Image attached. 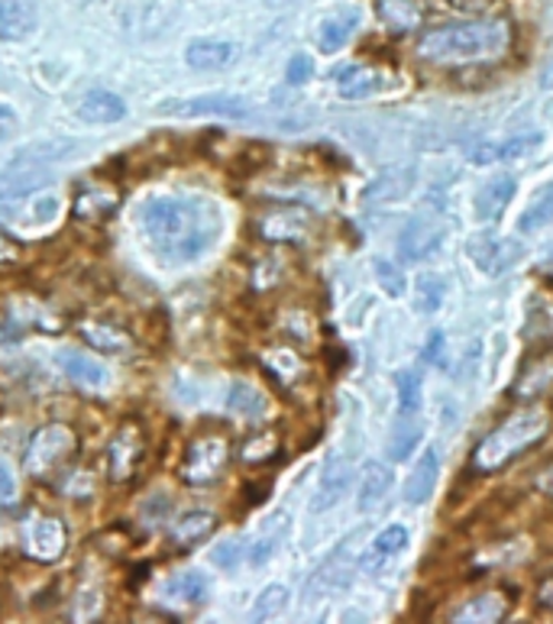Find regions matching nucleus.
<instances>
[{
  "instance_id": "nucleus-1",
  "label": "nucleus",
  "mask_w": 553,
  "mask_h": 624,
  "mask_svg": "<svg viewBox=\"0 0 553 624\" xmlns=\"http://www.w3.org/2000/svg\"><path fill=\"white\" fill-rule=\"evenodd\" d=\"M140 233L147 246L169 265L204 256L221 236V208L208 198L159 194L140 208Z\"/></svg>"
},
{
  "instance_id": "nucleus-2",
  "label": "nucleus",
  "mask_w": 553,
  "mask_h": 624,
  "mask_svg": "<svg viewBox=\"0 0 553 624\" xmlns=\"http://www.w3.org/2000/svg\"><path fill=\"white\" fill-rule=\"evenodd\" d=\"M512 46V27L505 20H466L428 30L418 39V56L434 66H466L499 59Z\"/></svg>"
},
{
  "instance_id": "nucleus-3",
  "label": "nucleus",
  "mask_w": 553,
  "mask_h": 624,
  "mask_svg": "<svg viewBox=\"0 0 553 624\" xmlns=\"http://www.w3.org/2000/svg\"><path fill=\"white\" fill-rule=\"evenodd\" d=\"M547 427H551V417L544 411H517L509 421H502L492 434H485V441L473 453V466L480 473L505 470L515 456L541 441Z\"/></svg>"
},
{
  "instance_id": "nucleus-4",
  "label": "nucleus",
  "mask_w": 553,
  "mask_h": 624,
  "mask_svg": "<svg viewBox=\"0 0 553 624\" xmlns=\"http://www.w3.org/2000/svg\"><path fill=\"white\" fill-rule=\"evenodd\" d=\"M74 450V431L69 424H46L30 437L23 450V470L30 476H46L52 473L69 453Z\"/></svg>"
},
{
  "instance_id": "nucleus-5",
  "label": "nucleus",
  "mask_w": 553,
  "mask_h": 624,
  "mask_svg": "<svg viewBox=\"0 0 553 624\" xmlns=\"http://www.w3.org/2000/svg\"><path fill=\"white\" fill-rule=\"evenodd\" d=\"M162 117H223V120H243L250 117V101L240 94H198V98H182V101H165L159 104Z\"/></svg>"
},
{
  "instance_id": "nucleus-6",
  "label": "nucleus",
  "mask_w": 553,
  "mask_h": 624,
  "mask_svg": "<svg viewBox=\"0 0 553 624\" xmlns=\"http://www.w3.org/2000/svg\"><path fill=\"white\" fill-rule=\"evenodd\" d=\"M470 259L485 275H502V272L515 269L517 262L524 259V246L512 236H499L492 230H480L470 240Z\"/></svg>"
},
{
  "instance_id": "nucleus-7",
  "label": "nucleus",
  "mask_w": 553,
  "mask_h": 624,
  "mask_svg": "<svg viewBox=\"0 0 553 624\" xmlns=\"http://www.w3.org/2000/svg\"><path fill=\"white\" fill-rule=\"evenodd\" d=\"M227 460H230V446L223 437H201L184 453L182 479L188 485H211L227 470Z\"/></svg>"
},
{
  "instance_id": "nucleus-8",
  "label": "nucleus",
  "mask_w": 553,
  "mask_h": 624,
  "mask_svg": "<svg viewBox=\"0 0 553 624\" xmlns=\"http://www.w3.org/2000/svg\"><path fill=\"white\" fill-rule=\"evenodd\" d=\"M446 240V223L434 214H418L405 223L399 236V259L402 262H421L431 259Z\"/></svg>"
},
{
  "instance_id": "nucleus-9",
  "label": "nucleus",
  "mask_w": 553,
  "mask_h": 624,
  "mask_svg": "<svg viewBox=\"0 0 553 624\" xmlns=\"http://www.w3.org/2000/svg\"><path fill=\"white\" fill-rule=\"evenodd\" d=\"M353 541H343L336 551L314 570V576L308 580L304 586V602H318V598H328L336 588H343L350 583V570H353Z\"/></svg>"
},
{
  "instance_id": "nucleus-10",
  "label": "nucleus",
  "mask_w": 553,
  "mask_h": 624,
  "mask_svg": "<svg viewBox=\"0 0 553 624\" xmlns=\"http://www.w3.org/2000/svg\"><path fill=\"white\" fill-rule=\"evenodd\" d=\"M350 479H353V466H350V456L343 453H331L321 466V479H318V492L311 499V512H331L333 505L346 495L350 489Z\"/></svg>"
},
{
  "instance_id": "nucleus-11",
  "label": "nucleus",
  "mask_w": 553,
  "mask_h": 624,
  "mask_svg": "<svg viewBox=\"0 0 553 624\" xmlns=\"http://www.w3.org/2000/svg\"><path fill=\"white\" fill-rule=\"evenodd\" d=\"M143 456V431L137 421L123 424L113 434L111 446H108V463H111V479L113 482H127L137 473V463Z\"/></svg>"
},
{
  "instance_id": "nucleus-12",
  "label": "nucleus",
  "mask_w": 553,
  "mask_h": 624,
  "mask_svg": "<svg viewBox=\"0 0 553 624\" xmlns=\"http://www.w3.org/2000/svg\"><path fill=\"white\" fill-rule=\"evenodd\" d=\"M69 544V531L59 517H37L27 527V553L39 563H56Z\"/></svg>"
},
{
  "instance_id": "nucleus-13",
  "label": "nucleus",
  "mask_w": 553,
  "mask_h": 624,
  "mask_svg": "<svg viewBox=\"0 0 553 624\" xmlns=\"http://www.w3.org/2000/svg\"><path fill=\"white\" fill-rule=\"evenodd\" d=\"M56 363L62 366V372L72 379L74 385H81V389H88V392L104 389L108 379H111V372H108V366H104L98 356H91V353H84V350H74V346L59 350V353H56Z\"/></svg>"
},
{
  "instance_id": "nucleus-14",
  "label": "nucleus",
  "mask_w": 553,
  "mask_h": 624,
  "mask_svg": "<svg viewBox=\"0 0 553 624\" xmlns=\"http://www.w3.org/2000/svg\"><path fill=\"white\" fill-rule=\"evenodd\" d=\"M237 56L240 49L230 39H191L184 46V62L198 72H221L237 62Z\"/></svg>"
},
{
  "instance_id": "nucleus-15",
  "label": "nucleus",
  "mask_w": 553,
  "mask_h": 624,
  "mask_svg": "<svg viewBox=\"0 0 553 624\" xmlns=\"http://www.w3.org/2000/svg\"><path fill=\"white\" fill-rule=\"evenodd\" d=\"M74 113H78V120H84L91 127H111V123H120L130 113V108H127V101L120 94L98 88V91H88L74 104Z\"/></svg>"
},
{
  "instance_id": "nucleus-16",
  "label": "nucleus",
  "mask_w": 553,
  "mask_h": 624,
  "mask_svg": "<svg viewBox=\"0 0 553 624\" xmlns=\"http://www.w3.org/2000/svg\"><path fill=\"white\" fill-rule=\"evenodd\" d=\"M159 598L172 608H194L208 598V580L204 573L198 570H184V573H175L169 576L162 586H159Z\"/></svg>"
},
{
  "instance_id": "nucleus-17",
  "label": "nucleus",
  "mask_w": 553,
  "mask_h": 624,
  "mask_svg": "<svg viewBox=\"0 0 553 624\" xmlns=\"http://www.w3.org/2000/svg\"><path fill=\"white\" fill-rule=\"evenodd\" d=\"M544 143L541 133H517V137H505V140H495V143H482L473 149L470 162L473 165H495V162H505V159H521L527 152Z\"/></svg>"
},
{
  "instance_id": "nucleus-18",
  "label": "nucleus",
  "mask_w": 553,
  "mask_h": 624,
  "mask_svg": "<svg viewBox=\"0 0 553 624\" xmlns=\"http://www.w3.org/2000/svg\"><path fill=\"white\" fill-rule=\"evenodd\" d=\"M515 191L517 182L512 175L489 179V182L476 191V198H473V214H476V221H495V218H502L505 208L512 204Z\"/></svg>"
},
{
  "instance_id": "nucleus-19",
  "label": "nucleus",
  "mask_w": 553,
  "mask_h": 624,
  "mask_svg": "<svg viewBox=\"0 0 553 624\" xmlns=\"http://www.w3.org/2000/svg\"><path fill=\"white\" fill-rule=\"evenodd\" d=\"M39 27L37 7L30 0H0V39L20 42L33 37Z\"/></svg>"
},
{
  "instance_id": "nucleus-20",
  "label": "nucleus",
  "mask_w": 553,
  "mask_h": 624,
  "mask_svg": "<svg viewBox=\"0 0 553 624\" xmlns=\"http://www.w3.org/2000/svg\"><path fill=\"white\" fill-rule=\"evenodd\" d=\"M438 476H441V456L434 446L424 450V456L418 460V466L411 470V476L405 482V502L408 505H424L434 489H438Z\"/></svg>"
},
{
  "instance_id": "nucleus-21",
  "label": "nucleus",
  "mask_w": 553,
  "mask_h": 624,
  "mask_svg": "<svg viewBox=\"0 0 553 624\" xmlns=\"http://www.w3.org/2000/svg\"><path fill=\"white\" fill-rule=\"evenodd\" d=\"M52 182V175L46 169H27V165H10L7 172H0V201H13V198H30L39 188Z\"/></svg>"
},
{
  "instance_id": "nucleus-22",
  "label": "nucleus",
  "mask_w": 553,
  "mask_h": 624,
  "mask_svg": "<svg viewBox=\"0 0 553 624\" xmlns=\"http://www.w3.org/2000/svg\"><path fill=\"white\" fill-rule=\"evenodd\" d=\"M356 27H360V10H356V7L340 10V13L328 17V20H321V27H318V46H321V52H336V49H343V46L353 39Z\"/></svg>"
},
{
  "instance_id": "nucleus-23",
  "label": "nucleus",
  "mask_w": 553,
  "mask_h": 624,
  "mask_svg": "<svg viewBox=\"0 0 553 624\" xmlns=\"http://www.w3.org/2000/svg\"><path fill=\"white\" fill-rule=\"evenodd\" d=\"M336 81H340V94L350 98V101H363V98H372L385 88V74L375 72V69H363V66L340 69Z\"/></svg>"
},
{
  "instance_id": "nucleus-24",
  "label": "nucleus",
  "mask_w": 553,
  "mask_h": 624,
  "mask_svg": "<svg viewBox=\"0 0 553 624\" xmlns=\"http://www.w3.org/2000/svg\"><path fill=\"white\" fill-rule=\"evenodd\" d=\"M375 10H379V20H382L392 33H411V30H418L421 20H424L421 7H418L414 0H379Z\"/></svg>"
},
{
  "instance_id": "nucleus-25",
  "label": "nucleus",
  "mask_w": 553,
  "mask_h": 624,
  "mask_svg": "<svg viewBox=\"0 0 553 624\" xmlns=\"http://www.w3.org/2000/svg\"><path fill=\"white\" fill-rule=\"evenodd\" d=\"M214 524H218V517L211 512H204V509L184 512L179 514L175 524H172V541H175L179 547H191V544L204 541V537L214 531Z\"/></svg>"
},
{
  "instance_id": "nucleus-26",
  "label": "nucleus",
  "mask_w": 553,
  "mask_h": 624,
  "mask_svg": "<svg viewBox=\"0 0 553 624\" xmlns=\"http://www.w3.org/2000/svg\"><path fill=\"white\" fill-rule=\"evenodd\" d=\"M81 149V143L74 140H39V143H30L27 149L17 152L13 165H27V169H37L39 162H59V159H69Z\"/></svg>"
},
{
  "instance_id": "nucleus-27",
  "label": "nucleus",
  "mask_w": 553,
  "mask_h": 624,
  "mask_svg": "<svg viewBox=\"0 0 553 624\" xmlns=\"http://www.w3.org/2000/svg\"><path fill=\"white\" fill-rule=\"evenodd\" d=\"M408 547V527L405 524H389L385 531H379L375 534V541H372V551L366 553V560H363V570H379V563L382 560H392V556H399V553Z\"/></svg>"
},
{
  "instance_id": "nucleus-28",
  "label": "nucleus",
  "mask_w": 553,
  "mask_h": 624,
  "mask_svg": "<svg viewBox=\"0 0 553 624\" xmlns=\"http://www.w3.org/2000/svg\"><path fill=\"white\" fill-rule=\"evenodd\" d=\"M509 612V602L499 595V592H485V595H476L470 598L466 605H460L453 612V622L466 624V622H499L502 615Z\"/></svg>"
},
{
  "instance_id": "nucleus-29",
  "label": "nucleus",
  "mask_w": 553,
  "mask_h": 624,
  "mask_svg": "<svg viewBox=\"0 0 553 624\" xmlns=\"http://www.w3.org/2000/svg\"><path fill=\"white\" fill-rule=\"evenodd\" d=\"M265 240H301L308 233V218L298 211H272L259 221Z\"/></svg>"
},
{
  "instance_id": "nucleus-30",
  "label": "nucleus",
  "mask_w": 553,
  "mask_h": 624,
  "mask_svg": "<svg viewBox=\"0 0 553 624\" xmlns=\"http://www.w3.org/2000/svg\"><path fill=\"white\" fill-rule=\"evenodd\" d=\"M389 489H392V470L385 463H369L366 473H363V482H360V495H356L360 512L375 509L385 499Z\"/></svg>"
},
{
  "instance_id": "nucleus-31",
  "label": "nucleus",
  "mask_w": 553,
  "mask_h": 624,
  "mask_svg": "<svg viewBox=\"0 0 553 624\" xmlns=\"http://www.w3.org/2000/svg\"><path fill=\"white\" fill-rule=\"evenodd\" d=\"M547 223H553V182L534 191V198L527 201L524 214L517 218V230L521 233H537Z\"/></svg>"
},
{
  "instance_id": "nucleus-32",
  "label": "nucleus",
  "mask_w": 553,
  "mask_h": 624,
  "mask_svg": "<svg viewBox=\"0 0 553 624\" xmlns=\"http://www.w3.org/2000/svg\"><path fill=\"white\" fill-rule=\"evenodd\" d=\"M227 407L240 417H265L269 414V399L259 392L257 385L250 382H233L230 385V395H227Z\"/></svg>"
},
{
  "instance_id": "nucleus-33",
  "label": "nucleus",
  "mask_w": 553,
  "mask_h": 624,
  "mask_svg": "<svg viewBox=\"0 0 553 624\" xmlns=\"http://www.w3.org/2000/svg\"><path fill=\"white\" fill-rule=\"evenodd\" d=\"M421 441H424V424L418 421V414H399L395 434H392V443H389V456L395 463H402L418 450Z\"/></svg>"
},
{
  "instance_id": "nucleus-34",
  "label": "nucleus",
  "mask_w": 553,
  "mask_h": 624,
  "mask_svg": "<svg viewBox=\"0 0 553 624\" xmlns=\"http://www.w3.org/2000/svg\"><path fill=\"white\" fill-rule=\"evenodd\" d=\"M408 191H411V172L408 169H402V172H385L382 179H375L363 191V201L366 204H392V201L405 198Z\"/></svg>"
},
{
  "instance_id": "nucleus-35",
  "label": "nucleus",
  "mask_w": 553,
  "mask_h": 624,
  "mask_svg": "<svg viewBox=\"0 0 553 624\" xmlns=\"http://www.w3.org/2000/svg\"><path fill=\"white\" fill-rule=\"evenodd\" d=\"M78 333L88 346L101 350V353H123L130 346V336L123 331H117L111 324H94V321H84L78 324Z\"/></svg>"
},
{
  "instance_id": "nucleus-36",
  "label": "nucleus",
  "mask_w": 553,
  "mask_h": 624,
  "mask_svg": "<svg viewBox=\"0 0 553 624\" xmlns=\"http://www.w3.org/2000/svg\"><path fill=\"white\" fill-rule=\"evenodd\" d=\"M395 385H399V414H421V402H424L421 375L414 369H405L399 372Z\"/></svg>"
},
{
  "instance_id": "nucleus-37",
  "label": "nucleus",
  "mask_w": 553,
  "mask_h": 624,
  "mask_svg": "<svg viewBox=\"0 0 553 624\" xmlns=\"http://www.w3.org/2000/svg\"><path fill=\"white\" fill-rule=\"evenodd\" d=\"M289 608V588L285 586H265L257 595V605H253V622H265V618H275Z\"/></svg>"
},
{
  "instance_id": "nucleus-38",
  "label": "nucleus",
  "mask_w": 553,
  "mask_h": 624,
  "mask_svg": "<svg viewBox=\"0 0 553 624\" xmlns=\"http://www.w3.org/2000/svg\"><path fill=\"white\" fill-rule=\"evenodd\" d=\"M289 531V517H285V512L275 514V521H272V527L259 537V544L253 547V553H250V563L253 566H262L272 553H275V547H279V541H282V534Z\"/></svg>"
},
{
  "instance_id": "nucleus-39",
  "label": "nucleus",
  "mask_w": 553,
  "mask_h": 624,
  "mask_svg": "<svg viewBox=\"0 0 553 624\" xmlns=\"http://www.w3.org/2000/svg\"><path fill=\"white\" fill-rule=\"evenodd\" d=\"M372 272H375V282L382 285V292L392 294V298H402V294H405V272L399 269V262H392V259H375V262H372Z\"/></svg>"
},
{
  "instance_id": "nucleus-40",
  "label": "nucleus",
  "mask_w": 553,
  "mask_h": 624,
  "mask_svg": "<svg viewBox=\"0 0 553 624\" xmlns=\"http://www.w3.org/2000/svg\"><path fill=\"white\" fill-rule=\"evenodd\" d=\"M443 294H446V285H443L441 275H424V279L418 282V308H421L424 314L438 311L443 304Z\"/></svg>"
},
{
  "instance_id": "nucleus-41",
  "label": "nucleus",
  "mask_w": 553,
  "mask_h": 624,
  "mask_svg": "<svg viewBox=\"0 0 553 624\" xmlns=\"http://www.w3.org/2000/svg\"><path fill=\"white\" fill-rule=\"evenodd\" d=\"M104 605L101 586H81L74 595V618H94Z\"/></svg>"
},
{
  "instance_id": "nucleus-42",
  "label": "nucleus",
  "mask_w": 553,
  "mask_h": 624,
  "mask_svg": "<svg viewBox=\"0 0 553 624\" xmlns=\"http://www.w3.org/2000/svg\"><path fill=\"white\" fill-rule=\"evenodd\" d=\"M311 74H314V59H311L308 52H295V56L289 59V69H285L289 84H304Z\"/></svg>"
},
{
  "instance_id": "nucleus-43",
  "label": "nucleus",
  "mask_w": 553,
  "mask_h": 624,
  "mask_svg": "<svg viewBox=\"0 0 553 624\" xmlns=\"http://www.w3.org/2000/svg\"><path fill=\"white\" fill-rule=\"evenodd\" d=\"M211 560H214L221 570H237V563L243 560V544H240V541H223V544L214 547Z\"/></svg>"
},
{
  "instance_id": "nucleus-44",
  "label": "nucleus",
  "mask_w": 553,
  "mask_h": 624,
  "mask_svg": "<svg viewBox=\"0 0 553 624\" xmlns=\"http://www.w3.org/2000/svg\"><path fill=\"white\" fill-rule=\"evenodd\" d=\"M23 259V243L13 240L3 227H0V265H17Z\"/></svg>"
},
{
  "instance_id": "nucleus-45",
  "label": "nucleus",
  "mask_w": 553,
  "mask_h": 624,
  "mask_svg": "<svg viewBox=\"0 0 553 624\" xmlns=\"http://www.w3.org/2000/svg\"><path fill=\"white\" fill-rule=\"evenodd\" d=\"M17 499V476L13 470L0 460V502H13Z\"/></svg>"
},
{
  "instance_id": "nucleus-46",
  "label": "nucleus",
  "mask_w": 553,
  "mask_h": 624,
  "mask_svg": "<svg viewBox=\"0 0 553 624\" xmlns=\"http://www.w3.org/2000/svg\"><path fill=\"white\" fill-rule=\"evenodd\" d=\"M446 7H453V10H460V13H482V10H489L495 0H443Z\"/></svg>"
},
{
  "instance_id": "nucleus-47",
  "label": "nucleus",
  "mask_w": 553,
  "mask_h": 624,
  "mask_svg": "<svg viewBox=\"0 0 553 624\" xmlns=\"http://www.w3.org/2000/svg\"><path fill=\"white\" fill-rule=\"evenodd\" d=\"M441 350H443V333L434 331L431 333V340H428V346H424V360H428V363H441Z\"/></svg>"
},
{
  "instance_id": "nucleus-48",
  "label": "nucleus",
  "mask_w": 553,
  "mask_h": 624,
  "mask_svg": "<svg viewBox=\"0 0 553 624\" xmlns=\"http://www.w3.org/2000/svg\"><path fill=\"white\" fill-rule=\"evenodd\" d=\"M23 336V331L17 324H0V343H17Z\"/></svg>"
},
{
  "instance_id": "nucleus-49",
  "label": "nucleus",
  "mask_w": 553,
  "mask_h": 624,
  "mask_svg": "<svg viewBox=\"0 0 553 624\" xmlns=\"http://www.w3.org/2000/svg\"><path fill=\"white\" fill-rule=\"evenodd\" d=\"M541 605L553 612V580H547V583L541 586Z\"/></svg>"
},
{
  "instance_id": "nucleus-50",
  "label": "nucleus",
  "mask_w": 553,
  "mask_h": 624,
  "mask_svg": "<svg viewBox=\"0 0 553 624\" xmlns=\"http://www.w3.org/2000/svg\"><path fill=\"white\" fill-rule=\"evenodd\" d=\"M537 485H541V492H547V495H553V466L544 473V476L537 479Z\"/></svg>"
},
{
  "instance_id": "nucleus-51",
  "label": "nucleus",
  "mask_w": 553,
  "mask_h": 624,
  "mask_svg": "<svg viewBox=\"0 0 553 624\" xmlns=\"http://www.w3.org/2000/svg\"><path fill=\"white\" fill-rule=\"evenodd\" d=\"M13 123H17V117H13V111L0 104V127H13Z\"/></svg>"
},
{
  "instance_id": "nucleus-52",
  "label": "nucleus",
  "mask_w": 553,
  "mask_h": 624,
  "mask_svg": "<svg viewBox=\"0 0 553 624\" xmlns=\"http://www.w3.org/2000/svg\"><path fill=\"white\" fill-rule=\"evenodd\" d=\"M541 88H553V62H547L541 72Z\"/></svg>"
}]
</instances>
